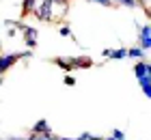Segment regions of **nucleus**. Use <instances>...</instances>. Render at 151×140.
I'll return each mask as SVG.
<instances>
[{
    "mask_svg": "<svg viewBox=\"0 0 151 140\" xmlns=\"http://www.w3.org/2000/svg\"><path fill=\"white\" fill-rule=\"evenodd\" d=\"M28 56H32L30 50H28V52H22V54H2V56H0V75H2L9 67L15 65V60H19V58H28Z\"/></svg>",
    "mask_w": 151,
    "mask_h": 140,
    "instance_id": "1",
    "label": "nucleus"
},
{
    "mask_svg": "<svg viewBox=\"0 0 151 140\" xmlns=\"http://www.w3.org/2000/svg\"><path fill=\"white\" fill-rule=\"evenodd\" d=\"M52 6H54V4L50 2V0H45V2L39 6V11H37V17L41 19V22H50V19H52Z\"/></svg>",
    "mask_w": 151,
    "mask_h": 140,
    "instance_id": "2",
    "label": "nucleus"
},
{
    "mask_svg": "<svg viewBox=\"0 0 151 140\" xmlns=\"http://www.w3.org/2000/svg\"><path fill=\"white\" fill-rule=\"evenodd\" d=\"M69 65L71 69H86V67H93V60L88 56H76V58H69Z\"/></svg>",
    "mask_w": 151,
    "mask_h": 140,
    "instance_id": "3",
    "label": "nucleus"
},
{
    "mask_svg": "<svg viewBox=\"0 0 151 140\" xmlns=\"http://www.w3.org/2000/svg\"><path fill=\"white\" fill-rule=\"evenodd\" d=\"M22 30H24V41H26V45H28V47H35V45H37V30H35V28H30V26H24Z\"/></svg>",
    "mask_w": 151,
    "mask_h": 140,
    "instance_id": "4",
    "label": "nucleus"
},
{
    "mask_svg": "<svg viewBox=\"0 0 151 140\" xmlns=\"http://www.w3.org/2000/svg\"><path fill=\"white\" fill-rule=\"evenodd\" d=\"M149 26H145V28H142V30H140V43H142V50H149V47H151V39H149Z\"/></svg>",
    "mask_w": 151,
    "mask_h": 140,
    "instance_id": "5",
    "label": "nucleus"
},
{
    "mask_svg": "<svg viewBox=\"0 0 151 140\" xmlns=\"http://www.w3.org/2000/svg\"><path fill=\"white\" fill-rule=\"evenodd\" d=\"M134 73H136V78H145V75H149V65L147 62H138L134 67Z\"/></svg>",
    "mask_w": 151,
    "mask_h": 140,
    "instance_id": "6",
    "label": "nucleus"
},
{
    "mask_svg": "<svg viewBox=\"0 0 151 140\" xmlns=\"http://www.w3.org/2000/svg\"><path fill=\"white\" fill-rule=\"evenodd\" d=\"M37 9V0H24V4H22V13L24 15H28L30 11H35Z\"/></svg>",
    "mask_w": 151,
    "mask_h": 140,
    "instance_id": "7",
    "label": "nucleus"
},
{
    "mask_svg": "<svg viewBox=\"0 0 151 140\" xmlns=\"http://www.w3.org/2000/svg\"><path fill=\"white\" fill-rule=\"evenodd\" d=\"M54 65H58L60 69H65V71H71V65H69V60H65V58H54Z\"/></svg>",
    "mask_w": 151,
    "mask_h": 140,
    "instance_id": "8",
    "label": "nucleus"
},
{
    "mask_svg": "<svg viewBox=\"0 0 151 140\" xmlns=\"http://www.w3.org/2000/svg\"><path fill=\"white\" fill-rule=\"evenodd\" d=\"M110 58H125L127 56V50H110Z\"/></svg>",
    "mask_w": 151,
    "mask_h": 140,
    "instance_id": "9",
    "label": "nucleus"
},
{
    "mask_svg": "<svg viewBox=\"0 0 151 140\" xmlns=\"http://www.w3.org/2000/svg\"><path fill=\"white\" fill-rule=\"evenodd\" d=\"M142 54H145V52H142L140 47H136V45L132 47V50H127V56H132V58H140Z\"/></svg>",
    "mask_w": 151,
    "mask_h": 140,
    "instance_id": "10",
    "label": "nucleus"
},
{
    "mask_svg": "<svg viewBox=\"0 0 151 140\" xmlns=\"http://www.w3.org/2000/svg\"><path fill=\"white\" fill-rule=\"evenodd\" d=\"M140 84H142V90H145V95L149 97V95H151V88H149V75L140 78Z\"/></svg>",
    "mask_w": 151,
    "mask_h": 140,
    "instance_id": "11",
    "label": "nucleus"
},
{
    "mask_svg": "<svg viewBox=\"0 0 151 140\" xmlns=\"http://www.w3.org/2000/svg\"><path fill=\"white\" fill-rule=\"evenodd\" d=\"M35 131H50V129H47V123H45V121H39V123L35 125Z\"/></svg>",
    "mask_w": 151,
    "mask_h": 140,
    "instance_id": "12",
    "label": "nucleus"
},
{
    "mask_svg": "<svg viewBox=\"0 0 151 140\" xmlns=\"http://www.w3.org/2000/svg\"><path fill=\"white\" fill-rule=\"evenodd\" d=\"M58 32H60V37H71V28L69 26H60Z\"/></svg>",
    "mask_w": 151,
    "mask_h": 140,
    "instance_id": "13",
    "label": "nucleus"
},
{
    "mask_svg": "<svg viewBox=\"0 0 151 140\" xmlns=\"http://www.w3.org/2000/svg\"><path fill=\"white\" fill-rule=\"evenodd\" d=\"M112 138H114V140H123L125 136H123V131H119V129H114V131H112Z\"/></svg>",
    "mask_w": 151,
    "mask_h": 140,
    "instance_id": "14",
    "label": "nucleus"
},
{
    "mask_svg": "<svg viewBox=\"0 0 151 140\" xmlns=\"http://www.w3.org/2000/svg\"><path fill=\"white\" fill-rule=\"evenodd\" d=\"M119 4H125V6H136V0H119Z\"/></svg>",
    "mask_w": 151,
    "mask_h": 140,
    "instance_id": "15",
    "label": "nucleus"
},
{
    "mask_svg": "<svg viewBox=\"0 0 151 140\" xmlns=\"http://www.w3.org/2000/svg\"><path fill=\"white\" fill-rule=\"evenodd\" d=\"M52 4H60L63 9H67V0H50Z\"/></svg>",
    "mask_w": 151,
    "mask_h": 140,
    "instance_id": "16",
    "label": "nucleus"
},
{
    "mask_svg": "<svg viewBox=\"0 0 151 140\" xmlns=\"http://www.w3.org/2000/svg\"><path fill=\"white\" fill-rule=\"evenodd\" d=\"M65 84H67V86H73V84H76V80L71 78V75H67V78H65Z\"/></svg>",
    "mask_w": 151,
    "mask_h": 140,
    "instance_id": "17",
    "label": "nucleus"
},
{
    "mask_svg": "<svg viewBox=\"0 0 151 140\" xmlns=\"http://www.w3.org/2000/svg\"><path fill=\"white\" fill-rule=\"evenodd\" d=\"M93 2H99V4H106V6H108V4H112L110 0H93Z\"/></svg>",
    "mask_w": 151,
    "mask_h": 140,
    "instance_id": "18",
    "label": "nucleus"
},
{
    "mask_svg": "<svg viewBox=\"0 0 151 140\" xmlns=\"http://www.w3.org/2000/svg\"><path fill=\"white\" fill-rule=\"evenodd\" d=\"M104 140H114V138H104Z\"/></svg>",
    "mask_w": 151,
    "mask_h": 140,
    "instance_id": "19",
    "label": "nucleus"
},
{
    "mask_svg": "<svg viewBox=\"0 0 151 140\" xmlns=\"http://www.w3.org/2000/svg\"><path fill=\"white\" fill-rule=\"evenodd\" d=\"M110 2H119V0H110Z\"/></svg>",
    "mask_w": 151,
    "mask_h": 140,
    "instance_id": "20",
    "label": "nucleus"
},
{
    "mask_svg": "<svg viewBox=\"0 0 151 140\" xmlns=\"http://www.w3.org/2000/svg\"><path fill=\"white\" fill-rule=\"evenodd\" d=\"M0 82H2V78H0Z\"/></svg>",
    "mask_w": 151,
    "mask_h": 140,
    "instance_id": "21",
    "label": "nucleus"
},
{
    "mask_svg": "<svg viewBox=\"0 0 151 140\" xmlns=\"http://www.w3.org/2000/svg\"><path fill=\"white\" fill-rule=\"evenodd\" d=\"M15 140H17V138H15Z\"/></svg>",
    "mask_w": 151,
    "mask_h": 140,
    "instance_id": "22",
    "label": "nucleus"
}]
</instances>
